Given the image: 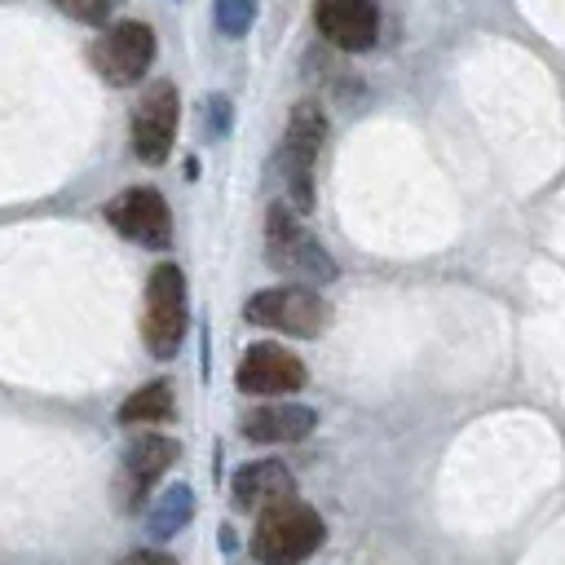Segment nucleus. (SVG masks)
<instances>
[{
  "mask_svg": "<svg viewBox=\"0 0 565 565\" xmlns=\"http://www.w3.org/2000/svg\"><path fill=\"white\" fill-rule=\"evenodd\" d=\"M327 141V115L318 102H296L287 132H282V150H278V168H282V190H287V207L291 212H309L313 207V168Z\"/></svg>",
  "mask_w": 565,
  "mask_h": 565,
  "instance_id": "obj_3",
  "label": "nucleus"
},
{
  "mask_svg": "<svg viewBox=\"0 0 565 565\" xmlns=\"http://www.w3.org/2000/svg\"><path fill=\"white\" fill-rule=\"evenodd\" d=\"M234 384L256 397H287V393L305 388V362L296 353H287L282 344H247V353L234 371Z\"/></svg>",
  "mask_w": 565,
  "mask_h": 565,
  "instance_id": "obj_9",
  "label": "nucleus"
},
{
  "mask_svg": "<svg viewBox=\"0 0 565 565\" xmlns=\"http://www.w3.org/2000/svg\"><path fill=\"white\" fill-rule=\"evenodd\" d=\"M247 322L282 331V335H318L331 318V305L318 296V287H300V282H282V287H265L256 296H247Z\"/></svg>",
  "mask_w": 565,
  "mask_h": 565,
  "instance_id": "obj_5",
  "label": "nucleus"
},
{
  "mask_svg": "<svg viewBox=\"0 0 565 565\" xmlns=\"http://www.w3.org/2000/svg\"><path fill=\"white\" fill-rule=\"evenodd\" d=\"M185 322H190L185 274L177 265H154L150 282H146V318H141L146 349L154 358H172L185 340Z\"/></svg>",
  "mask_w": 565,
  "mask_h": 565,
  "instance_id": "obj_4",
  "label": "nucleus"
},
{
  "mask_svg": "<svg viewBox=\"0 0 565 565\" xmlns=\"http://www.w3.org/2000/svg\"><path fill=\"white\" fill-rule=\"evenodd\" d=\"M172 415H177V397H172V384L168 380H150V384L132 388L124 397V406H119V424H132V428H141V424H168Z\"/></svg>",
  "mask_w": 565,
  "mask_h": 565,
  "instance_id": "obj_14",
  "label": "nucleus"
},
{
  "mask_svg": "<svg viewBox=\"0 0 565 565\" xmlns=\"http://www.w3.org/2000/svg\"><path fill=\"white\" fill-rule=\"evenodd\" d=\"M313 424H318V411H313V406H300V402H269V406H256V411L243 419V437H247V441H260V446H287V441L309 437Z\"/></svg>",
  "mask_w": 565,
  "mask_h": 565,
  "instance_id": "obj_13",
  "label": "nucleus"
},
{
  "mask_svg": "<svg viewBox=\"0 0 565 565\" xmlns=\"http://www.w3.org/2000/svg\"><path fill=\"white\" fill-rule=\"evenodd\" d=\"M177 119H181V97L172 79H159L141 93L137 110H132V154L141 163H163L172 154V137H177Z\"/></svg>",
  "mask_w": 565,
  "mask_h": 565,
  "instance_id": "obj_8",
  "label": "nucleus"
},
{
  "mask_svg": "<svg viewBox=\"0 0 565 565\" xmlns=\"http://www.w3.org/2000/svg\"><path fill=\"white\" fill-rule=\"evenodd\" d=\"M313 26L327 44L366 53L380 40V9L375 0H313Z\"/></svg>",
  "mask_w": 565,
  "mask_h": 565,
  "instance_id": "obj_10",
  "label": "nucleus"
},
{
  "mask_svg": "<svg viewBox=\"0 0 565 565\" xmlns=\"http://www.w3.org/2000/svg\"><path fill=\"white\" fill-rule=\"evenodd\" d=\"M119 565H177V561L163 556V552H128Z\"/></svg>",
  "mask_w": 565,
  "mask_h": 565,
  "instance_id": "obj_19",
  "label": "nucleus"
},
{
  "mask_svg": "<svg viewBox=\"0 0 565 565\" xmlns=\"http://www.w3.org/2000/svg\"><path fill=\"white\" fill-rule=\"evenodd\" d=\"M230 494L238 512H265L274 503L296 499V477L282 459H252L230 477Z\"/></svg>",
  "mask_w": 565,
  "mask_h": 565,
  "instance_id": "obj_11",
  "label": "nucleus"
},
{
  "mask_svg": "<svg viewBox=\"0 0 565 565\" xmlns=\"http://www.w3.org/2000/svg\"><path fill=\"white\" fill-rule=\"evenodd\" d=\"M256 0H216L212 13H216V31L221 35H247V26L256 22Z\"/></svg>",
  "mask_w": 565,
  "mask_h": 565,
  "instance_id": "obj_16",
  "label": "nucleus"
},
{
  "mask_svg": "<svg viewBox=\"0 0 565 565\" xmlns=\"http://www.w3.org/2000/svg\"><path fill=\"white\" fill-rule=\"evenodd\" d=\"M327 539V525L322 516L300 503V499H287V503H274L256 516V530H252V556L260 565H300L309 561Z\"/></svg>",
  "mask_w": 565,
  "mask_h": 565,
  "instance_id": "obj_1",
  "label": "nucleus"
},
{
  "mask_svg": "<svg viewBox=\"0 0 565 565\" xmlns=\"http://www.w3.org/2000/svg\"><path fill=\"white\" fill-rule=\"evenodd\" d=\"M150 62H154V31H150L146 22H137V18L115 22V26L93 44V66H97V75H102L106 84H115V88L137 84V79L150 71Z\"/></svg>",
  "mask_w": 565,
  "mask_h": 565,
  "instance_id": "obj_6",
  "label": "nucleus"
},
{
  "mask_svg": "<svg viewBox=\"0 0 565 565\" xmlns=\"http://www.w3.org/2000/svg\"><path fill=\"white\" fill-rule=\"evenodd\" d=\"M190 516H194V490L185 486V481H177V486H168V490H159V499L150 503V534L163 543V539H177L185 525H190Z\"/></svg>",
  "mask_w": 565,
  "mask_h": 565,
  "instance_id": "obj_15",
  "label": "nucleus"
},
{
  "mask_svg": "<svg viewBox=\"0 0 565 565\" xmlns=\"http://www.w3.org/2000/svg\"><path fill=\"white\" fill-rule=\"evenodd\" d=\"M53 4H57V9L66 13V18H75V22H88V26H102L115 0H53Z\"/></svg>",
  "mask_w": 565,
  "mask_h": 565,
  "instance_id": "obj_17",
  "label": "nucleus"
},
{
  "mask_svg": "<svg viewBox=\"0 0 565 565\" xmlns=\"http://www.w3.org/2000/svg\"><path fill=\"white\" fill-rule=\"evenodd\" d=\"M106 221L128 243H141V247H154V252L172 243V212H168V199L154 185H128V190H119L106 203Z\"/></svg>",
  "mask_w": 565,
  "mask_h": 565,
  "instance_id": "obj_7",
  "label": "nucleus"
},
{
  "mask_svg": "<svg viewBox=\"0 0 565 565\" xmlns=\"http://www.w3.org/2000/svg\"><path fill=\"white\" fill-rule=\"evenodd\" d=\"M265 260H269V269H278L282 278H296V282H331L335 278L331 252L305 230L300 212H291L287 203H274L265 212Z\"/></svg>",
  "mask_w": 565,
  "mask_h": 565,
  "instance_id": "obj_2",
  "label": "nucleus"
},
{
  "mask_svg": "<svg viewBox=\"0 0 565 565\" xmlns=\"http://www.w3.org/2000/svg\"><path fill=\"white\" fill-rule=\"evenodd\" d=\"M181 459V446L163 433H141L128 450H124V494L128 508H141V499L150 494V486Z\"/></svg>",
  "mask_w": 565,
  "mask_h": 565,
  "instance_id": "obj_12",
  "label": "nucleus"
},
{
  "mask_svg": "<svg viewBox=\"0 0 565 565\" xmlns=\"http://www.w3.org/2000/svg\"><path fill=\"white\" fill-rule=\"evenodd\" d=\"M225 124H230V102L225 97H212L207 102V128L212 132H225Z\"/></svg>",
  "mask_w": 565,
  "mask_h": 565,
  "instance_id": "obj_18",
  "label": "nucleus"
}]
</instances>
